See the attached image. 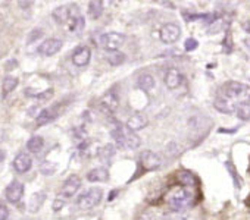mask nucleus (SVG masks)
<instances>
[{
	"mask_svg": "<svg viewBox=\"0 0 250 220\" xmlns=\"http://www.w3.org/2000/svg\"><path fill=\"white\" fill-rule=\"evenodd\" d=\"M243 27H244V30H246L247 33H250V22H247V24H244Z\"/></svg>",
	"mask_w": 250,
	"mask_h": 220,
	"instance_id": "obj_40",
	"label": "nucleus"
},
{
	"mask_svg": "<svg viewBox=\"0 0 250 220\" xmlns=\"http://www.w3.org/2000/svg\"><path fill=\"white\" fill-rule=\"evenodd\" d=\"M142 146V140L136 135L134 131L128 129L127 127L124 128V146L122 150H136Z\"/></svg>",
	"mask_w": 250,
	"mask_h": 220,
	"instance_id": "obj_14",
	"label": "nucleus"
},
{
	"mask_svg": "<svg viewBox=\"0 0 250 220\" xmlns=\"http://www.w3.org/2000/svg\"><path fill=\"white\" fill-rule=\"evenodd\" d=\"M17 85H18V78H15V76H6L5 79H3V85H2V94H3V97H6L8 94H11L15 88H17Z\"/></svg>",
	"mask_w": 250,
	"mask_h": 220,
	"instance_id": "obj_26",
	"label": "nucleus"
},
{
	"mask_svg": "<svg viewBox=\"0 0 250 220\" xmlns=\"http://www.w3.org/2000/svg\"><path fill=\"white\" fill-rule=\"evenodd\" d=\"M244 43H246V46H247V49L250 50V38H247V40H246Z\"/></svg>",
	"mask_w": 250,
	"mask_h": 220,
	"instance_id": "obj_42",
	"label": "nucleus"
},
{
	"mask_svg": "<svg viewBox=\"0 0 250 220\" xmlns=\"http://www.w3.org/2000/svg\"><path fill=\"white\" fill-rule=\"evenodd\" d=\"M107 60H109V63H110L112 66H118V65L124 63V60H125V55H124V53H121V52H113V53H110V55H109Z\"/></svg>",
	"mask_w": 250,
	"mask_h": 220,
	"instance_id": "obj_29",
	"label": "nucleus"
},
{
	"mask_svg": "<svg viewBox=\"0 0 250 220\" xmlns=\"http://www.w3.org/2000/svg\"><path fill=\"white\" fill-rule=\"evenodd\" d=\"M62 40L59 38H47L39 46V53L43 56H53L62 49Z\"/></svg>",
	"mask_w": 250,
	"mask_h": 220,
	"instance_id": "obj_11",
	"label": "nucleus"
},
{
	"mask_svg": "<svg viewBox=\"0 0 250 220\" xmlns=\"http://www.w3.org/2000/svg\"><path fill=\"white\" fill-rule=\"evenodd\" d=\"M9 217V208L5 204H0V220H8Z\"/></svg>",
	"mask_w": 250,
	"mask_h": 220,
	"instance_id": "obj_35",
	"label": "nucleus"
},
{
	"mask_svg": "<svg viewBox=\"0 0 250 220\" xmlns=\"http://www.w3.org/2000/svg\"><path fill=\"white\" fill-rule=\"evenodd\" d=\"M20 6H24V9H27V6H33V2H20Z\"/></svg>",
	"mask_w": 250,
	"mask_h": 220,
	"instance_id": "obj_38",
	"label": "nucleus"
},
{
	"mask_svg": "<svg viewBox=\"0 0 250 220\" xmlns=\"http://www.w3.org/2000/svg\"><path fill=\"white\" fill-rule=\"evenodd\" d=\"M167 204L177 213L183 211L184 208L194 204V194L188 186L183 185H174L169 188V191L165 194Z\"/></svg>",
	"mask_w": 250,
	"mask_h": 220,
	"instance_id": "obj_1",
	"label": "nucleus"
},
{
	"mask_svg": "<svg viewBox=\"0 0 250 220\" xmlns=\"http://www.w3.org/2000/svg\"><path fill=\"white\" fill-rule=\"evenodd\" d=\"M87 179L90 182H104L109 179V172L106 167H96L87 173Z\"/></svg>",
	"mask_w": 250,
	"mask_h": 220,
	"instance_id": "obj_19",
	"label": "nucleus"
},
{
	"mask_svg": "<svg viewBox=\"0 0 250 220\" xmlns=\"http://www.w3.org/2000/svg\"><path fill=\"white\" fill-rule=\"evenodd\" d=\"M62 204H63L62 201H55L53 202V210H61L62 208Z\"/></svg>",
	"mask_w": 250,
	"mask_h": 220,
	"instance_id": "obj_37",
	"label": "nucleus"
},
{
	"mask_svg": "<svg viewBox=\"0 0 250 220\" xmlns=\"http://www.w3.org/2000/svg\"><path fill=\"white\" fill-rule=\"evenodd\" d=\"M80 14L78 12V8L75 5H71V6H58L56 9H53L52 12V17L53 19L56 21V24L59 25H68L71 18L74 15Z\"/></svg>",
	"mask_w": 250,
	"mask_h": 220,
	"instance_id": "obj_5",
	"label": "nucleus"
},
{
	"mask_svg": "<svg viewBox=\"0 0 250 220\" xmlns=\"http://www.w3.org/2000/svg\"><path fill=\"white\" fill-rule=\"evenodd\" d=\"M80 188H81V178L78 175H69L61 188V197L62 198H71L72 195L77 194V191Z\"/></svg>",
	"mask_w": 250,
	"mask_h": 220,
	"instance_id": "obj_7",
	"label": "nucleus"
},
{
	"mask_svg": "<svg viewBox=\"0 0 250 220\" xmlns=\"http://www.w3.org/2000/svg\"><path fill=\"white\" fill-rule=\"evenodd\" d=\"M99 104H100L102 112H104V113H107V115H112V113H115V110L118 109V104H119L118 94H116L113 90L107 91V92H106V94H104V95L100 98Z\"/></svg>",
	"mask_w": 250,
	"mask_h": 220,
	"instance_id": "obj_8",
	"label": "nucleus"
},
{
	"mask_svg": "<svg viewBox=\"0 0 250 220\" xmlns=\"http://www.w3.org/2000/svg\"><path fill=\"white\" fill-rule=\"evenodd\" d=\"M58 115H59V106H58V104L50 106V107L42 110V113H40V115L37 116V119H36V124H37V127L47 125V124H50L52 121H55V119L58 118Z\"/></svg>",
	"mask_w": 250,
	"mask_h": 220,
	"instance_id": "obj_13",
	"label": "nucleus"
},
{
	"mask_svg": "<svg viewBox=\"0 0 250 220\" xmlns=\"http://www.w3.org/2000/svg\"><path fill=\"white\" fill-rule=\"evenodd\" d=\"M55 172V165H43L42 166V173L43 175H52Z\"/></svg>",
	"mask_w": 250,
	"mask_h": 220,
	"instance_id": "obj_36",
	"label": "nucleus"
},
{
	"mask_svg": "<svg viewBox=\"0 0 250 220\" xmlns=\"http://www.w3.org/2000/svg\"><path fill=\"white\" fill-rule=\"evenodd\" d=\"M43 36V31L40 30V28H37V30H33V33L30 34V37H28V43H33V41H36L37 38H40Z\"/></svg>",
	"mask_w": 250,
	"mask_h": 220,
	"instance_id": "obj_34",
	"label": "nucleus"
},
{
	"mask_svg": "<svg viewBox=\"0 0 250 220\" xmlns=\"http://www.w3.org/2000/svg\"><path fill=\"white\" fill-rule=\"evenodd\" d=\"M103 14V2L100 0H93L88 3V15L93 19H99Z\"/></svg>",
	"mask_w": 250,
	"mask_h": 220,
	"instance_id": "obj_24",
	"label": "nucleus"
},
{
	"mask_svg": "<svg viewBox=\"0 0 250 220\" xmlns=\"http://www.w3.org/2000/svg\"><path fill=\"white\" fill-rule=\"evenodd\" d=\"M103 198V191L100 188H90L77 198V205L83 210L96 207Z\"/></svg>",
	"mask_w": 250,
	"mask_h": 220,
	"instance_id": "obj_3",
	"label": "nucleus"
},
{
	"mask_svg": "<svg viewBox=\"0 0 250 220\" xmlns=\"http://www.w3.org/2000/svg\"><path fill=\"white\" fill-rule=\"evenodd\" d=\"M53 90L50 88V90H47V91H43V92H40V94H34V97L37 98V100H40V101H47V100H50L52 97H53Z\"/></svg>",
	"mask_w": 250,
	"mask_h": 220,
	"instance_id": "obj_31",
	"label": "nucleus"
},
{
	"mask_svg": "<svg viewBox=\"0 0 250 220\" xmlns=\"http://www.w3.org/2000/svg\"><path fill=\"white\" fill-rule=\"evenodd\" d=\"M225 167L228 169V172H229L231 178L234 179V183H235V186H237V188H240L241 179L238 178V173H237V169L234 167V165H232L231 162H227V163H225Z\"/></svg>",
	"mask_w": 250,
	"mask_h": 220,
	"instance_id": "obj_30",
	"label": "nucleus"
},
{
	"mask_svg": "<svg viewBox=\"0 0 250 220\" xmlns=\"http://www.w3.org/2000/svg\"><path fill=\"white\" fill-rule=\"evenodd\" d=\"M180 37H181V28L178 24L169 22L161 28V40L167 44H172V43L178 41Z\"/></svg>",
	"mask_w": 250,
	"mask_h": 220,
	"instance_id": "obj_6",
	"label": "nucleus"
},
{
	"mask_svg": "<svg viewBox=\"0 0 250 220\" xmlns=\"http://www.w3.org/2000/svg\"><path fill=\"white\" fill-rule=\"evenodd\" d=\"M222 47H224V52L225 53H229L232 50V44H231V33H228L222 41Z\"/></svg>",
	"mask_w": 250,
	"mask_h": 220,
	"instance_id": "obj_33",
	"label": "nucleus"
},
{
	"mask_svg": "<svg viewBox=\"0 0 250 220\" xmlns=\"http://www.w3.org/2000/svg\"><path fill=\"white\" fill-rule=\"evenodd\" d=\"M113 154H115V148H113V146H110V144L102 147V148L99 150V153H97V156H99V159H100L102 162H104V160L109 162V160L112 159Z\"/></svg>",
	"mask_w": 250,
	"mask_h": 220,
	"instance_id": "obj_27",
	"label": "nucleus"
},
{
	"mask_svg": "<svg viewBox=\"0 0 250 220\" xmlns=\"http://www.w3.org/2000/svg\"><path fill=\"white\" fill-rule=\"evenodd\" d=\"M235 115L241 121H250V106L249 104H240L237 107Z\"/></svg>",
	"mask_w": 250,
	"mask_h": 220,
	"instance_id": "obj_28",
	"label": "nucleus"
},
{
	"mask_svg": "<svg viewBox=\"0 0 250 220\" xmlns=\"http://www.w3.org/2000/svg\"><path fill=\"white\" fill-rule=\"evenodd\" d=\"M213 106H215V109L218 110V112H222V113H227V115L235 113L237 107H238V104L235 101H232V100H229V98H227V97H224L221 94L215 98Z\"/></svg>",
	"mask_w": 250,
	"mask_h": 220,
	"instance_id": "obj_10",
	"label": "nucleus"
},
{
	"mask_svg": "<svg viewBox=\"0 0 250 220\" xmlns=\"http://www.w3.org/2000/svg\"><path fill=\"white\" fill-rule=\"evenodd\" d=\"M155 85H156V81L152 73H142L137 79V87L143 91H149L155 88Z\"/></svg>",
	"mask_w": 250,
	"mask_h": 220,
	"instance_id": "obj_22",
	"label": "nucleus"
},
{
	"mask_svg": "<svg viewBox=\"0 0 250 220\" xmlns=\"http://www.w3.org/2000/svg\"><path fill=\"white\" fill-rule=\"evenodd\" d=\"M31 166H33V160H31V157H30L28 154H25V153H20V154L15 157V160H14V167H15L17 172H20V173L28 172V170L31 169Z\"/></svg>",
	"mask_w": 250,
	"mask_h": 220,
	"instance_id": "obj_17",
	"label": "nucleus"
},
{
	"mask_svg": "<svg viewBox=\"0 0 250 220\" xmlns=\"http://www.w3.org/2000/svg\"><path fill=\"white\" fill-rule=\"evenodd\" d=\"M221 95L235 101L238 106L240 104H249L250 106V87L237 81H229L221 87L219 91Z\"/></svg>",
	"mask_w": 250,
	"mask_h": 220,
	"instance_id": "obj_2",
	"label": "nucleus"
},
{
	"mask_svg": "<svg viewBox=\"0 0 250 220\" xmlns=\"http://www.w3.org/2000/svg\"><path fill=\"white\" fill-rule=\"evenodd\" d=\"M84 27H85V21H84V17L80 15V14L74 15V17L71 18L69 24L66 25L68 31H69V33H74V34L81 33V31L84 30Z\"/></svg>",
	"mask_w": 250,
	"mask_h": 220,
	"instance_id": "obj_21",
	"label": "nucleus"
},
{
	"mask_svg": "<svg viewBox=\"0 0 250 220\" xmlns=\"http://www.w3.org/2000/svg\"><path fill=\"white\" fill-rule=\"evenodd\" d=\"M43 147H44V140H43L42 137H39V135L31 137V138L28 140V143H27V148H28L31 153H34V154L40 153Z\"/></svg>",
	"mask_w": 250,
	"mask_h": 220,
	"instance_id": "obj_25",
	"label": "nucleus"
},
{
	"mask_svg": "<svg viewBox=\"0 0 250 220\" xmlns=\"http://www.w3.org/2000/svg\"><path fill=\"white\" fill-rule=\"evenodd\" d=\"M177 179H178V183L183 185V186H194V185H197V178L188 170H181L177 175Z\"/></svg>",
	"mask_w": 250,
	"mask_h": 220,
	"instance_id": "obj_23",
	"label": "nucleus"
},
{
	"mask_svg": "<svg viewBox=\"0 0 250 220\" xmlns=\"http://www.w3.org/2000/svg\"><path fill=\"white\" fill-rule=\"evenodd\" d=\"M162 160L161 157L153 153V151H143L140 154V166L143 167V170H155L158 167H161Z\"/></svg>",
	"mask_w": 250,
	"mask_h": 220,
	"instance_id": "obj_9",
	"label": "nucleus"
},
{
	"mask_svg": "<svg viewBox=\"0 0 250 220\" xmlns=\"http://www.w3.org/2000/svg\"><path fill=\"white\" fill-rule=\"evenodd\" d=\"M44 201H46V192H43V191L34 192V194L31 195L30 204H28L30 211H31V213H37V211L42 208V205L44 204Z\"/></svg>",
	"mask_w": 250,
	"mask_h": 220,
	"instance_id": "obj_20",
	"label": "nucleus"
},
{
	"mask_svg": "<svg viewBox=\"0 0 250 220\" xmlns=\"http://www.w3.org/2000/svg\"><path fill=\"white\" fill-rule=\"evenodd\" d=\"M90 59H91V50L87 46H81L72 53V63L78 68L87 66L90 63Z\"/></svg>",
	"mask_w": 250,
	"mask_h": 220,
	"instance_id": "obj_12",
	"label": "nucleus"
},
{
	"mask_svg": "<svg viewBox=\"0 0 250 220\" xmlns=\"http://www.w3.org/2000/svg\"><path fill=\"white\" fill-rule=\"evenodd\" d=\"M139 220H152V219H150L147 214H143V216H140V217H139Z\"/></svg>",
	"mask_w": 250,
	"mask_h": 220,
	"instance_id": "obj_39",
	"label": "nucleus"
},
{
	"mask_svg": "<svg viewBox=\"0 0 250 220\" xmlns=\"http://www.w3.org/2000/svg\"><path fill=\"white\" fill-rule=\"evenodd\" d=\"M146 125H147V118L145 115H142V113H134L133 116L128 118L127 124H125V127H127L128 129H131V131H134V132L139 131V129L146 128Z\"/></svg>",
	"mask_w": 250,
	"mask_h": 220,
	"instance_id": "obj_18",
	"label": "nucleus"
},
{
	"mask_svg": "<svg viewBox=\"0 0 250 220\" xmlns=\"http://www.w3.org/2000/svg\"><path fill=\"white\" fill-rule=\"evenodd\" d=\"M244 204H246V207H249V208H250V195H249V198L244 201Z\"/></svg>",
	"mask_w": 250,
	"mask_h": 220,
	"instance_id": "obj_41",
	"label": "nucleus"
},
{
	"mask_svg": "<svg viewBox=\"0 0 250 220\" xmlns=\"http://www.w3.org/2000/svg\"><path fill=\"white\" fill-rule=\"evenodd\" d=\"M24 185L21 183V182H18V181H14V182H11V185L6 188V198H8V201L9 202H18L21 198H22V195H24Z\"/></svg>",
	"mask_w": 250,
	"mask_h": 220,
	"instance_id": "obj_15",
	"label": "nucleus"
},
{
	"mask_svg": "<svg viewBox=\"0 0 250 220\" xmlns=\"http://www.w3.org/2000/svg\"><path fill=\"white\" fill-rule=\"evenodd\" d=\"M184 47H186V50H187V52H193V50H196V49L199 47V41H197V40H194V38H187V40H186Z\"/></svg>",
	"mask_w": 250,
	"mask_h": 220,
	"instance_id": "obj_32",
	"label": "nucleus"
},
{
	"mask_svg": "<svg viewBox=\"0 0 250 220\" xmlns=\"http://www.w3.org/2000/svg\"><path fill=\"white\" fill-rule=\"evenodd\" d=\"M100 46L102 49L107 50V52H118L119 47L124 46L125 43V36L121 33H106L100 37Z\"/></svg>",
	"mask_w": 250,
	"mask_h": 220,
	"instance_id": "obj_4",
	"label": "nucleus"
},
{
	"mask_svg": "<svg viewBox=\"0 0 250 220\" xmlns=\"http://www.w3.org/2000/svg\"><path fill=\"white\" fill-rule=\"evenodd\" d=\"M31 220H40V219H31Z\"/></svg>",
	"mask_w": 250,
	"mask_h": 220,
	"instance_id": "obj_43",
	"label": "nucleus"
},
{
	"mask_svg": "<svg viewBox=\"0 0 250 220\" xmlns=\"http://www.w3.org/2000/svg\"><path fill=\"white\" fill-rule=\"evenodd\" d=\"M183 81H184L183 73H181L178 69H175V68H171V69L167 72V75H165V84H167V87H168L169 90L178 88V87L183 84Z\"/></svg>",
	"mask_w": 250,
	"mask_h": 220,
	"instance_id": "obj_16",
	"label": "nucleus"
}]
</instances>
